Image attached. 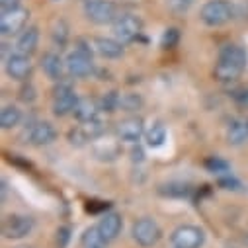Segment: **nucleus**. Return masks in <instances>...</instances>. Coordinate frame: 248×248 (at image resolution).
<instances>
[{
    "mask_svg": "<svg viewBox=\"0 0 248 248\" xmlns=\"http://www.w3.org/2000/svg\"><path fill=\"white\" fill-rule=\"evenodd\" d=\"M35 98H37L35 86L30 84V82H24V86H22V90H20V100L26 102V104H31V102H35Z\"/></svg>",
    "mask_w": 248,
    "mask_h": 248,
    "instance_id": "obj_29",
    "label": "nucleus"
},
{
    "mask_svg": "<svg viewBox=\"0 0 248 248\" xmlns=\"http://www.w3.org/2000/svg\"><path fill=\"white\" fill-rule=\"evenodd\" d=\"M115 135L123 143H137L145 135V121L137 115H129L115 125Z\"/></svg>",
    "mask_w": 248,
    "mask_h": 248,
    "instance_id": "obj_12",
    "label": "nucleus"
},
{
    "mask_svg": "<svg viewBox=\"0 0 248 248\" xmlns=\"http://www.w3.org/2000/svg\"><path fill=\"white\" fill-rule=\"evenodd\" d=\"M41 71L47 75V78H51L53 82H59V80H63V73L67 71V65L59 53L47 51L41 57Z\"/></svg>",
    "mask_w": 248,
    "mask_h": 248,
    "instance_id": "obj_14",
    "label": "nucleus"
},
{
    "mask_svg": "<svg viewBox=\"0 0 248 248\" xmlns=\"http://www.w3.org/2000/svg\"><path fill=\"white\" fill-rule=\"evenodd\" d=\"M22 0H0V12H8L14 8H20Z\"/></svg>",
    "mask_w": 248,
    "mask_h": 248,
    "instance_id": "obj_33",
    "label": "nucleus"
},
{
    "mask_svg": "<svg viewBox=\"0 0 248 248\" xmlns=\"http://www.w3.org/2000/svg\"><path fill=\"white\" fill-rule=\"evenodd\" d=\"M236 16V6L231 0H207L200 10V20L207 28H221Z\"/></svg>",
    "mask_w": 248,
    "mask_h": 248,
    "instance_id": "obj_3",
    "label": "nucleus"
},
{
    "mask_svg": "<svg viewBox=\"0 0 248 248\" xmlns=\"http://www.w3.org/2000/svg\"><path fill=\"white\" fill-rule=\"evenodd\" d=\"M55 139H57V129L49 121H37L31 127L30 137H28L30 145H33V147H47V145L55 143Z\"/></svg>",
    "mask_w": 248,
    "mask_h": 248,
    "instance_id": "obj_15",
    "label": "nucleus"
},
{
    "mask_svg": "<svg viewBox=\"0 0 248 248\" xmlns=\"http://www.w3.org/2000/svg\"><path fill=\"white\" fill-rule=\"evenodd\" d=\"M143 108V98L137 92H127L119 96V109L127 111V113H135Z\"/></svg>",
    "mask_w": 248,
    "mask_h": 248,
    "instance_id": "obj_23",
    "label": "nucleus"
},
{
    "mask_svg": "<svg viewBox=\"0 0 248 248\" xmlns=\"http://www.w3.org/2000/svg\"><path fill=\"white\" fill-rule=\"evenodd\" d=\"M104 131H106V123L100 121V119H94V121H88V123H80L78 127L71 129L69 131V141L77 147H82L88 141L98 139Z\"/></svg>",
    "mask_w": 248,
    "mask_h": 248,
    "instance_id": "obj_13",
    "label": "nucleus"
},
{
    "mask_svg": "<svg viewBox=\"0 0 248 248\" xmlns=\"http://www.w3.org/2000/svg\"><path fill=\"white\" fill-rule=\"evenodd\" d=\"M4 71L6 75L16 80V82H26L30 77H31V71H33V65H31V57L30 55H24V53H10L6 57V63H4Z\"/></svg>",
    "mask_w": 248,
    "mask_h": 248,
    "instance_id": "obj_11",
    "label": "nucleus"
},
{
    "mask_svg": "<svg viewBox=\"0 0 248 248\" xmlns=\"http://www.w3.org/2000/svg\"><path fill=\"white\" fill-rule=\"evenodd\" d=\"M28 20H30V12L22 6L8 12H0V33L4 37L20 35L28 28Z\"/></svg>",
    "mask_w": 248,
    "mask_h": 248,
    "instance_id": "obj_10",
    "label": "nucleus"
},
{
    "mask_svg": "<svg viewBox=\"0 0 248 248\" xmlns=\"http://www.w3.org/2000/svg\"><path fill=\"white\" fill-rule=\"evenodd\" d=\"M205 166H207L211 172H217V174H221V172H227V170H229V164H227L225 160L217 158V156L207 158V160H205Z\"/></svg>",
    "mask_w": 248,
    "mask_h": 248,
    "instance_id": "obj_30",
    "label": "nucleus"
},
{
    "mask_svg": "<svg viewBox=\"0 0 248 248\" xmlns=\"http://www.w3.org/2000/svg\"><path fill=\"white\" fill-rule=\"evenodd\" d=\"M20 121H22V111H20L18 106L8 104V106L2 108V111H0V125H2L4 131L18 127V125H20Z\"/></svg>",
    "mask_w": 248,
    "mask_h": 248,
    "instance_id": "obj_21",
    "label": "nucleus"
},
{
    "mask_svg": "<svg viewBox=\"0 0 248 248\" xmlns=\"http://www.w3.org/2000/svg\"><path fill=\"white\" fill-rule=\"evenodd\" d=\"M92 47L86 45L82 39L77 41L75 49L67 55L65 65H67V73L73 78H86L94 73V61H92Z\"/></svg>",
    "mask_w": 248,
    "mask_h": 248,
    "instance_id": "obj_2",
    "label": "nucleus"
},
{
    "mask_svg": "<svg viewBox=\"0 0 248 248\" xmlns=\"http://www.w3.org/2000/svg\"><path fill=\"white\" fill-rule=\"evenodd\" d=\"M178 39H180V31L176 30V28H170V30H166L164 31V35H162V47H174L176 43H178Z\"/></svg>",
    "mask_w": 248,
    "mask_h": 248,
    "instance_id": "obj_31",
    "label": "nucleus"
},
{
    "mask_svg": "<svg viewBox=\"0 0 248 248\" xmlns=\"http://www.w3.org/2000/svg\"><path fill=\"white\" fill-rule=\"evenodd\" d=\"M225 139L231 147H240L248 141V121L242 119H232L229 121L227 131H225Z\"/></svg>",
    "mask_w": 248,
    "mask_h": 248,
    "instance_id": "obj_20",
    "label": "nucleus"
},
{
    "mask_svg": "<svg viewBox=\"0 0 248 248\" xmlns=\"http://www.w3.org/2000/svg\"><path fill=\"white\" fill-rule=\"evenodd\" d=\"M162 188H166V190H160L162 194H166V196H176V198H188L190 192H192L190 186H188V184H182V182H170L168 186H162Z\"/></svg>",
    "mask_w": 248,
    "mask_h": 248,
    "instance_id": "obj_26",
    "label": "nucleus"
},
{
    "mask_svg": "<svg viewBox=\"0 0 248 248\" xmlns=\"http://www.w3.org/2000/svg\"><path fill=\"white\" fill-rule=\"evenodd\" d=\"M77 102H78V96L73 88L71 82L67 80H59L55 82V88H53V104H51V111L55 117H67V115H73L75 108H77Z\"/></svg>",
    "mask_w": 248,
    "mask_h": 248,
    "instance_id": "obj_4",
    "label": "nucleus"
},
{
    "mask_svg": "<svg viewBox=\"0 0 248 248\" xmlns=\"http://www.w3.org/2000/svg\"><path fill=\"white\" fill-rule=\"evenodd\" d=\"M219 184L223 186L225 190H234V186H238V182H236L234 178H229V176H227V178H221Z\"/></svg>",
    "mask_w": 248,
    "mask_h": 248,
    "instance_id": "obj_35",
    "label": "nucleus"
},
{
    "mask_svg": "<svg viewBox=\"0 0 248 248\" xmlns=\"http://www.w3.org/2000/svg\"><path fill=\"white\" fill-rule=\"evenodd\" d=\"M37 45H39V30H37V26H28L16 39V51L24 53V55H30V57L37 51Z\"/></svg>",
    "mask_w": 248,
    "mask_h": 248,
    "instance_id": "obj_19",
    "label": "nucleus"
},
{
    "mask_svg": "<svg viewBox=\"0 0 248 248\" xmlns=\"http://www.w3.org/2000/svg\"><path fill=\"white\" fill-rule=\"evenodd\" d=\"M35 229V219L24 213H10L2 221V236L8 240H22Z\"/></svg>",
    "mask_w": 248,
    "mask_h": 248,
    "instance_id": "obj_7",
    "label": "nucleus"
},
{
    "mask_svg": "<svg viewBox=\"0 0 248 248\" xmlns=\"http://www.w3.org/2000/svg\"><path fill=\"white\" fill-rule=\"evenodd\" d=\"M166 141V127L162 123H155L151 131L147 133V145L149 147H160Z\"/></svg>",
    "mask_w": 248,
    "mask_h": 248,
    "instance_id": "obj_25",
    "label": "nucleus"
},
{
    "mask_svg": "<svg viewBox=\"0 0 248 248\" xmlns=\"http://www.w3.org/2000/svg\"><path fill=\"white\" fill-rule=\"evenodd\" d=\"M170 244L174 248H202L205 244V232L196 225H180L170 232Z\"/></svg>",
    "mask_w": 248,
    "mask_h": 248,
    "instance_id": "obj_9",
    "label": "nucleus"
},
{
    "mask_svg": "<svg viewBox=\"0 0 248 248\" xmlns=\"http://www.w3.org/2000/svg\"><path fill=\"white\" fill-rule=\"evenodd\" d=\"M84 16L88 22L96 26H108V24H113L119 14H117V6L111 0H86Z\"/></svg>",
    "mask_w": 248,
    "mask_h": 248,
    "instance_id": "obj_6",
    "label": "nucleus"
},
{
    "mask_svg": "<svg viewBox=\"0 0 248 248\" xmlns=\"http://www.w3.org/2000/svg\"><path fill=\"white\" fill-rule=\"evenodd\" d=\"M131 236L141 248H153L162 238V229L153 217H141L131 225Z\"/></svg>",
    "mask_w": 248,
    "mask_h": 248,
    "instance_id": "obj_5",
    "label": "nucleus"
},
{
    "mask_svg": "<svg viewBox=\"0 0 248 248\" xmlns=\"http://www.w3.org/2000/svg\"><path fill=\"white\" fill-rule=\"evenodd\" d=\"M69 37H71V30H69V24L65 20H57L51 28V39L53 43L59 47V49H63L67 47L69 43Z\"/></svg>",
    "mask_w": 248,
    "mask_h": 248,
    "instance_id": "obj_22",
    "label": "nucleus"
},
{
    "mask_svg": "<svg viewBox=\"0 0 248 248\" xmlns=\"http://www.w3.org/2000/svg\"><path fill=\"white\" fill-rule=\"evenodd\" d=\"M69 238H71V229L69 227H59L57 229V248H67Z\"/></svg>",
    "mask_w": 248,
    "mask_h": 248,
    "instance_id": "obj_32",
    "label": "nucleus"
},
{
    "mask_svg": "<svg viewBox=\"0 0 248 248\" xmlns=\"http://www.w3.org/2000/svg\"><path fill=\"white\" fill-rule=\"evenodd\" d=\"M119 92H108L104 98H102V102H100V108H102V111H108V113H111V111H115V109H119Z\"/></svg>",
    "mask_w": 248,
    "mask_h": 248,
    "instance_id": "obj_28",
    "label": "nucleus"
},
{
    "mask_svg": "<svg viewBox=\"0 0 248 248\" xmlns=\"http://www.w3.org/2000/svg\"><path fill=\"white\" fill-rule=\"evenodd\" d=\"M100 111H102L100 102H96L94 98H78L73 115H75V119H77L78 123H88V121L98 119Z\"/></svg>",
    "mask_w": 248,
    "mask_h": 248,
    "instance_id": "obj_18",
    "label": "nucleus"
},
{
    "mask_svg": "<svg viewBox=\"0 0 248 248\" xmlns=\"http://www.w3.org/2000/svg\"><path fill=\"white\" fill-rule=\"evenodd\" d=\"M113 26V37L119 39L121 43H131L143 33V20L137 14H119L115 18Z\"/></svg>",
    "mask_w": 248,
    "mask_h": 248,
    "instance_id": "obj_8",
    "label": "nucleus"
},
{
    "mask_svg": "<svg viewBox=\"0 0 248 248\" xmlns=\"http://www.w3.org/2000/svg\"><path fill=\"white\" fill-rule=\"evenodd\" d=\"M96 227H98L100 234L104 236V240L111 242V240H115L119 236L121 227H123V219H121V215L117 211H108V213L102 215V219H100V223Z\"/></svg>",
    "mask_w": 248,
    "mask_h": 248,
    "instance_id": "obj_16",
    "label": "nucleus"
},
{
    "mask_svg": "<svg viewBox=\"0 0 248 248\" xmlns=\"http://www.w3.org/2000/svg\"><path fill=\"white\" fill-rule=\"evenodd\" d=\"M92 45H94V51L104 59H119L125 53V47H123L125 43H121L115 37H94Z\"/></svg>",
    "mask_w": 248,
    "mask_h": 248,
    "instance_id": "obj_17",
    "label": "nucleus"
},
{
    "mask_svg": "<svg viewBox=\"0 0 248 248\" xmlns=\"http://www.w3.org/2000/svg\"><path fill=\"white\" fill-rule=\"evenodd\" d=\"M166 6L174 16H182L194 6V0H166Z\"/></svg>",
    "mask_w": 248,
    "mask_h": 248,
    "instance_id": "obj_27",
    "label": "nucleus"
},
{
    "mask_svg": "<svg viewBox=\"0 0 248 248\" xmlns=\"http://www.w3.org/2000/svg\"><path fill=\"white\" fill-rule=\"evenodd\" d=\"M133 160H143V151L141 149H135L133 151Z\"/></svg>",
    "mask_w": 248,
    "mask_h": 248,
    "instance_id": "obj_36",
    "label": "nucleus"
},
{
    "mask_svg": "<svg viewBox=\"0 0 248 248\" xmlns=\"http://www.w3.org/2000/svg\"><path fill=\"white\" fill-rule=\"evenodd\" d=\"M106 244L108 242L100 234L98 227H90L84 231V234H82V246L84 248H106Z\"/></svg>",
    "mask_w": 248,
    "mask_h": 248,
    "instance_id": "obj_24",
    "label": "nucleus"
},
{
    "mask_svg": "<svg viewBox=\"0 0 248 248\" xmlns=\"http://www.w3.org/2000/svg\"><path fill=\"white\" fill-rule=\"evenodd\" d=\"M246 61H248V55H246L244 47H240L236 43H227L219 49L213 77L219 82H232L244 73Z\"/></svg>",
    "mask_w": 248,
    "mask_h": 248,
    "instance_id": "obj_1",
    "label": "nucleus"
},
{
    "mask_svg": "<svg viewBox=\"0 0 248 248\" xmlns=\"http://www.w3.org/2000/svg\"><path fill=\"white\" fill-rule=\"evenodd\" d=\"M232 98L236 102H240V104H248V90L246 88H238V90L232 92Z\"/></svg>",
    "mask_w": 248,
    "mask_h": 248,
    "instance_id": "obj_34",
    "label": "nucleus"
}]
</instances>
